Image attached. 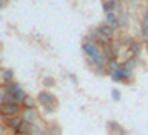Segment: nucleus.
I'll use <instances>...</instances> for the list:
<instances>
[{
    "mask_svg": "<svg viewBox=\"0 0 148 135\" xmlns=\"http://www.w3.org/2000/svg\"><path fill=\"white\" fill-rule=\"evenodd\" d=\"M82 52H83L87 60H92V59H95L101 52V47L95 40H92L90 37H83V40H82Z\"/></svg>",
    "mask_w": 148,
    "mask_h": 135,
    "instance_id": "nucleus-1",
    "label": "nucleus"
},
{
    "mask_svg": "<svg viewBox=\"0 0 148 135\" xmlns=\"http://www.w3.org/2000/svg\"><path fill=\"white\" fill-rule=\"evenodd\" d=\"M133 77H135V70H130L123 63L120 65V68L115 74L110 75V79L113 82H116V83H127V85H130V82L133 80Z\"/></svg>",
    "mask_w": 148,
    "mask_h": 135,
    "instance_id": "nucleus-2",
    "label": "nucleus"
},
{
    "mask_svg": "<svg viewBox=\"0 0 148 135\" xmlns=\"http://www.w3.org/2000/svg\"><path fill=\"white\" fill-rule=\"evenodd\" d=\"M37 102H38V105H42V107H47V105H55V107H58V98H57V95H53L50 90H45V88L37 94Z\"/></svg>",
    "mask_w": 148,
    "mask_h": 135,
    "instance_id": "nucleus-3",
    "label": "nucleus"
},
{
    "mask_svg": "<svg viewBox=\"0 0 148 135\" xmlns=\"http://www.w3.org/2000/svg\"><path fill=\"white\" fill-rule=\"evenodd\" d=\"M23 107L20 103H3L0 107V120L8 118V117H15V115H20Z\"/></svg>",
    "mask_w": 148,
    "mask_h": 135,
    "instance_id": "nucleus-4",
    "label": "nucleus"
},
{
    "mask_svg": "<svg viewBox=\"0 0 148 135\" xmlns=\"http://www.w3.org/2000/svg\"><path fill=\"white\" fill-rule=\"evenodd\" d=\"M20 117H22V120L27 122V123H35V122H38L42 118V114L37 108H23Z\"/></svg>",
    "mask_w": 148,
    "mask_h": 135,
    "instance_id": "nucleus-5",
    "label": "nucleus"
},
{
    "mask_svg": "<svg viewBox=\"0 0 148 135\" xmlns=\"http://www.w3.org/2000/svg\"><path fill=\"white\" fill-rule=\"evenodd\" d=\"M22 117L20 115H15V117H8V118H3L2 120V123L5 125V128H7L10 134H15L17 132V128L20 127V123H22Z\"/></svg>",
    "mask_w": 148,
    "mask_h": 135,
    "instance_id": "nucleus-6",
    "label": "nucleus"
},
{
    "mask_svg": "<svg viewBox=\"0 0 148 135\" xmlns=\"http://www.w3.org/2000/svg\"><path fill=\"white\" fill-rule=\"evenodd\" d=\"M143 52H145V43L140 39H133L132 43L128 45V54L132 55V57H140Z\"/></svg>",
    "mask_w": 148,
    "mask_h": 135,
    "instance_id": "nucleus-7",
    "label": "nucleus"
},
{
    "mask_svg": "<svg viewBox=\"0 0 148 135\" xmlns=\"http://www.w3.org/2000/svg\"><path fill=\"white\" fill-rule=\"evenodd\" d=\"M45 135H63V130H62L60 123L58 122H47L45 123Z\"/></svg>",
    "mask_w": 148,
    "mask_h": 135,
    "instance_id": "nucleus-8",
    "label": "nucleus"
},
{
    "mask_svg": "<svg viewBox=\"0 0 148 135\" xmlns=\"http://www.w3.org/2000/svg\"><path fill=\"white\" fill-rule=\"evenodd\" d=\"M110 27L113 28L115 32H118L120 30V23H118V14H115V12H110V14H105V20Z\"/></svg>",
    "mask_w": 148,
    "mask_h": 135,
    "instance_id": "nucleus-9",
    "label": "nucleus"
},
{
    "mask_svg": "<svg viewBox=\"0 0 148 135\" xmlns=\"http://www.w3.org/2000/svg\"><path fill=\"white\" fill-rule=\"evenodd\" d=\"M97 28H98V30H100V34H103L107 39H110V40H113V39H115V34H116V32H115L113 28L108 25L107 22H101V23H98V25H97Z\"/></svg>",
    "mask_w": 148,
    "mask_h": 135,
    "instance_id": "nucleus-10",
    "label": "nucleus"
},
{
    "mask_svg": "<svg viewBox=\"0 0 148 135\" xmlns=\"http://www.w3.org/2000/svg\"><path fill=\"white\" fill-rule=\"evenodd\" d=\"M121 63H123L125 67H128L130 70H136V67L140 65V57H132V55H128Z\"/></svg>",
    "mask_w": 148,
    "mask_h": 135,
    "instance_id": "nucleus-11",
    "label": "nucleus"
},
{
    "mask_svg": "<svg viewBox=\"0 0 148 135\" xmlns=\"http://www.w3.org/2000/svg\"><path fill=\"white\" fill-rule=\"evenodd\" d=\"M120 65H121L120 59H110V60L107 62V75L115 74V72L120 68Z\"/></svg>",
    "mask_w": 148,
    "mask_h": 135,
    "instance_id": "nucleus-12",
    "label": "nucleus"
},
{
    "mask_svg": "<svg viewBox=\"0 0 148 135\" xmlns=\"http://www.w3.org/2000/svg\"><path fill=\"white\" fill-rule=\"evenodd\" d=\"M0 77H2V82L3 83H10V82L15 80V72L12 68H3V72L0 74Z\"/></svg>",
    "mask_w": 148,
    "mask_h": 135,
    "instance_id": "nucleus-13",
    "label": "nucleus"
},
{
    "mask_svg": "<svg viewBox=\"0 0 148 135\" xmlns=\"http://www.w3.org/2000/svg\"><path fill=\"white\" fill-rule=\"evenodd\" d=\"M110 48H112V54H113V57H115V59H118V57H120L121 48H123V45L120 43V40H118V39H113V40L110 42Z\"/></svg>",
    "mask_w": 148,
    "mask_h": 135,
    "instance_id": "nucleus-14",
    "label": "nucleus"
},
{
    "mask_svg": "<svg viewBox=\"0 0 148 135\" xmlns=\"http://www.w3.org/2000/svg\"><path fill=\"white\" fill-rule=\"evenodd\" d=\"M37 97H32V95H27L25 100L22 102V107L23 108H37Z\"/></svg>",
    "mask_w": 148,
    "mask_h": 135,
    "instance_id": "nucleus-15",
    "label": "nucleus"
},
{
    "mask_svg": "<svg viewBox=\"0 0 148 135\" xmlns=\"http://www.w3.org/2000/svg\"><path fill=\"white\" fill-rule=\"evenodd\" d=\"M115 3H116V0H103V2H101V8H103V12H105V14L115 12ZM115 14H116V12H115Z\"/></svg>",
    "mask_w": 148,
    "mask_h": 135,
    "instance_id": "nucleus-16",
    "label": "nucleus"
},
{
    "mask_svg": "<svg viewBox=\"0 0 148 135\" xmlns=\"http://www.w3.org/2000/svg\"><path fill=\"white\" fill-rule=\"evenodd\" d=\"M20 87H22V85H20V83H18L17 80L10 82V83H3V88L7 90V94H8V95H14L15 92H17V90L20 88Z\"/></svg>",
    "mask_w": 148,
    "mask_h": 135,
    "instance_id": "nucleus-17",
    "label": "nucleus"
},
{
    "mask_svg": "<svg viewBox=\"0 0 148 135\" xmlns=\"http://www.w3.org/2000/svg\"><path fill=\"white\" fill-rule=\"evenodd\" d=\"M118 23H120V28H127L130 25V17H128V14L125 10L118 14Z\"/></svg>",
    "mask_w": 148,
    "mask_h": 135,
    "instance_id": "nucleus-18",
    "label": "nucleus"
},
{
    "mask_svg": "<svg viewBox=\"0 0 148 135\" xmlns=\"http://www.w3.org/2000/svg\"><path fill=\"white\" fill-rule=\"evenodd\" d=\"M42 85H43L45 90H50V88H53L57 85V80H55L53 77H43L42 79Z\"/></svg>",
    "mask_w": 148,
    "mask_h": 135,
    "instance_id": "nucleus-19",
    "label": "nucleus"
},
{
    "mask_svg": "<svg viewBox=\"0 0 148 135\" xmlns=\"http://www.w3.org/2000/svg\"><path fill=\"white\" fill-rule=\"evenodd\" d=\"M15 134H27V135H32V123H27V122H22L20 127L17 128Z\"/></svg>",
    "mask_w": 148,
    "mask_h": 135,
    "instance_id": "nucleus-20",
    "label": "nucleus"
},
{
    "mask_svg": "<svg viewBox=\"0 0 148 135\" xmlns=\"http://www.w3.org/2000/svg\"><path fill=\"white\" fill-rule=\"evenodd\" d=\"M27 92H25V90H23V88H18V90H17V92H15V94H14V98H15V103H20V105H22V102H23V100H25V97H27Z\"/></svg>",
    "mask_w": 148,
    "mask_h": 135,
    "instance_id": "nucleus-21",
    "label": "nucleus"
},
{
    "mask_svg": "<svg viewBox=\"0 0 148 135\" xmlns=\"http://www.w3.org/2000/svg\"><path fill=\"white\" fill-rule=\"evenodd\" d=\"M120 128H121V125L116 120H108L107 122V132H108V134H113V132L120 130Z\"/></svg>",
    "mask_w": 148,
    "mask_h": 135,
    "instance_id": "nucleus-22",
    "label": "nucleus"
},
{
    "mask_svg": "<svg viewBox=\"0 0 148 135\" xmlns=\"http://www.w3.org/2000/svg\"><path fill=\"white\" fill-rule=\"evenodd\" d=\"M118 40H120V43L123 45V47L128 48V45H130L132 40H133V37H132V35H128V34H123V35H120V39H118Z\"/></svg>",
    "mask_w": 148,
    "mask_h": 135,
    "instance_id": "nucleus-23",
    "label": "nucleus"
},
{
    "mask_svg": "<svg viewBox=\"0 0 148 135\" xmlns=\"http://www.w3.org/2000/svg\"><path fill=\"white\" fill-rule=\"evenodd\" d=\"M57 108L58 107H55V105H47V107H42V115H52L57 112Z\"/></svg>",
    "mask_w": 148,
    "mask_h": 135,
    "instance_id": "nucleus-24",
    "label": "nucleus"
},
{
    "mask_svg": "<svg viewBox=\"0 0 148 135\" xmlns=\"http://www.w3.org/2000/svg\"><path fill=\"white\" fill-rule=\"evenodd\" d=\"M112 98H113V102H120L121 100V94H120V90L118 88H112Z\"/></svg>",
    "mask_w": 148,
    "mask_h": 135,
    "instance_id": "nucleus-25",
    "label": "nucleus"
},
{
    "mask_svg": "<svg viewBox=\"0 0 148 135\" xmlns=\"http://www.w3.org/2000/svg\"><path fill=\"white\" fill-rule=\"evenodd\" d=\"M140 30H143V32H147L148 34V22L143 20V19L140 20Z\"/></svg>",
    "mask_w": 148,
    "mask_h": 135,
    "instance_id": "nucleus-26",
    "label": "nucleus"
},
{
    "mask_svg": "<svg viewBox=\"0 0 148 135\" xmlns=\"http://www.w3.org/2000/svg\"><path fill=\"white\" fill-rule=\"evenodd\" d=\"M5 95H7V90L3 87H0V107L3 105V97H5Z\"/></svg>",
    "mask_w": 148,
    "mask_h": 135,
    "instance_id": "nucleus-27",
    "label": "nucleus"
},
{
    "mask_svg": "<svg viewBox=\"0 0 148 135\" xmlns=\"http://www.w3.org/2000/svg\"><path fill=\"white\" fill-rule=\"evenodd\" d=\"M0 135H10V132L5 128V125H3L2 122H0Z\"/></svg>",
    "mask_w": 148,
    "mask_h": 135,
    "instance_id": "nucleus-28",
    "label": "nucleus"
},
{
    "mask_svg": "<svg viewBox=\"0 0 148 135\" xmlns=\"http://www.w3.org/2000/svg\"><path fill=\"white\" fill-rule=\"evenodd\" d=\"M108 135H128V132H127L123 127H121L120 130H116V132H113V134H108Z\"/></svg>",
    "mask_w": 148,
    "mask_h": 135,
    "instance_id": "nucleus-29",
    "label": "nucleus"
},
{
    "mask_svg": "<svg viewBox=\"0 0 148 135\" xmlns=\"http://www.w3.org/2000/svg\"><path fill=\"white\" fill-rule=\"evenodd\" d=\"M7 5H8V0H0V10H3Z\"/></svg>",
    "mask_w": 148,
    "mask_h": 135,
    "instance_id": "nucleus-30",
    "label": "nucleus"
},
{
    "mask_svg": "<svg viewBox=\"0 0 148 135\" xmlns=\"http://www.w3.org/2000/svg\"><path fill=\"white\" fill-rule=\"evenodd\" d=\"M141 19H143V20H147V22H148V7L145 8V10H143V17H141Z\"/></svg>",
    "mask_w": 148,
    "mask_h": 135,
    "instance_id": "nucleus-31",
    "label": "nucleus"
},
{
    "mask_svg": "<svg viewBox=\"0 0 148 135\" xmlns=\"http://www.w3.org/2000/svg\"><path fill=\"white\" fill-rule=\"evenodd\" d=\"M3 72V65H2V60H0V74Z\"/></svg>",
    "mask_w": 148,
    "mask_h": 135,
    "instance_id": "nucleus-32",
    "label": "nucleus"
},
{
    "mask_svg": "<svg viewBox=\"0 0 148 135\" xmlns=\"http://www.w3.org/2000/svg\"><path fill=\"white\" fill-rule=\"evenodd\" d=\"M145 52L148 54V43H145Z\"/></svg>",
    "mask_w": 148,
    "mask_h": 135,
    "instance_id": "nucleus-33",
    "label": "nucleus"
},
{
    "mask_svg": "<svg viewBox=\"0 0 148 135\" xmlns=\"http://www.w3.org/2000/svg\"><path fill=\"white\" fill-rule=\"evenodd\" d=\"M0 87H3V82H2V77H0Z\"/></svg>",
    "mask_w": 148,
    "mask_h": 135,
    "instance_id": "nucleus-34",
    "label": "nucleus"
},
{
    "mask_svg": "<svg viewBox=\"0 0 148 135\" xmlns=\"http://www.w3.org/2000/svg\"><path fill=\"white\" fill-rule=\"evenodd\" d=\"M10 135H27V134H10Z\"/></svg>",
    "mask_w": 148,
    "mask_h": 135,
    "instance_id": "nucleus-35",
    "label": "nucleus"
},
{
    "mask_svg": "<svg viewBox=\"0 0 148 135\" xmlns=\"http://www.w3.org/2000/svg\"><path fill=\"white\" fill-rule=\"evenodd\" d=\"M40 135H45V134H40Z\"/></svg>",
    "mask_w": 148,
    "mask_h": 135,
    "instance_id": "nucleus-36",
    "label": "nucleus"
}]
</instances>
